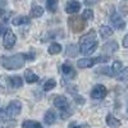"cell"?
Wrapping results in <instances>:
<instances>
[{
    "label": "cell",
    "instance_id": "f1b7e54d",
    "mask_svg": "<svg viewBox=\"0 0 128 128\" xmlns=\"http://www.w3.org/2000/svg\"><path fill=\"white\" fill-rule=\"evenodd\" d=\"M6 26L4 24V23H2V24H0V36H2V35H4L5 34V32H6Z\"/></svg>",
    "mask_w": 128,
    "mask_h": 128
},
{
    "label": "cell",
    "instance_id": "e0dca14e",
    "mask_svg": "<svg viewBox=\"0 0 128 128\" xmlns=\"http://www.w3.org/2000/svg\"><path fill=\"white\" fill-rule=\"evenodd\" d=\"M106 124H108L109 127H112V128H116V127L120 126V120L116 119L114 115L108 114V115H106Z\"/></svg>",
    "mask_w": 128,
    "mask_h": 128
},
{
    "label": "cell",
    "instance_id": "277c9868",
    "mask_svg": "<svg viewBox=\"0 0 128 128\" xmlns=\"http://www.w3.org/2000/svg\"><path fill=\"white\" fill-rule=\"evenodd\" d=\"M20 110H22V104H20L18 100H13V101H10L8 105H6V108L4 109L5 114L9 119H13L16 118V116L20 113Z\"/></svg>",
    "mask_w": 128,
    "mask_h": 128
},
{
    "label": "cell",
    "instance_id": "3957f363",
    "mask_svg": "<svg viewBox=\"0 0 128 128\" xmlns=\"http://www.w3.org/2000/svg\"><path fill=\"white\" fill-rule=\"evenodd\" d=\"M86 19H84L82 16H74V17H69L68 18V27L70 28L72 32H82L84 28H86Z\"/></svg>",
    "mask_w": 128,
    "mask_h": 128
},
{
    "label": "cell",
    "instance_id": "d4e9b609",
    "mask_svg": "<svg viewBox=\"0 0 128 128\" xmlns=\"http://www.w3.org/2000/svg\"><path fill=\"white\" fill-rule=\"evenodd\" d=\"M118 80L119 81H128V67L126 68H122V70L118 73Z\"/></svg>",
    "mask_w": 128,
    "mask_h": 128
},
{
    "label": "cell",
    "instance_id": "ac0fdd59",
    "mask_svg": "<svg viewBox=\"0 0 128 128\" xmlns=\"http://www.w3.org/2000/svg\"><path fill=\"white\" fill-rule=\"evenodd\" d=\"M30 14H31V17H34V18H38V17H41L42 14H44V8H42L41 5H34L31 8Z\"/></svg>",
    "mask_w": 128,
    "mask_h": 128
},
{
    "label": "cell",
    "instance_id": "5bb4252c",
    "mask_svg": "<svg viewBox=\"0 0 128 128\" xmlns=\"http://www.w3.org/2000/svg\"><path fill=\"white\" fill-rule=\"evenodd\" d=\"M31 22L30 17L26 16H19V17H14L12 19V24L13 26H22V24H28Z\"/></svg>",
    "mask_w": 128,
    "mask_h": 128
},
{
    "label": "cell",
    "instance_id": "7402d4cb",
    "mask_svg": "<svg viewBox=\"0 0 128 128\" xmlns=\"http://www.w3.org/2000/svg\"><path fill=\"white\" fill-rule=\"evenodd\" d=\"M46 9L51 13H55L58 9V0H48L46 2Z\"/></svg>",
    "mask_w": 128,
    "mask_h": 128
},
{
    "label": "cell",
    "instance_id": "7c38bea8",
    "mask_svg": "<svg viewBox=\"0 0 128 128\" xmlns=\"http://www.w3.org/2000/svg\"><path fill=\"white\" fill-rule=\"evenodd\" d=\"M60 70H62V73L64 74L66 77H68V78H74L76 77V70L73 69V67L72 66H69V64H63V66L60 67Z\"/></svg>",
    "mask_w": 128,
    "mask_h": 128
},
{
    "label": "cell",
    "instance_id": "6da1fadb",
    "mask_svg": "<svg viewBox=\"0 0 128 128\" xmlns=\"http://www.w3.org/2000/svg\"><path fill=\"white\" fill-rule=\"evenodd\" d=\"M98 38H96V32L94 30H91L90 32H87L86 35H83L80 40V51L83 55H90L92 52H95V50L98 49Z\"/></svg>",
    "mask_w": 128,
    "mask_h": 128
},
{
    "label": "cell",
    "instance_id": "2e32d148",
    "mask_svg": "<svg viewBox=\"0 0 128 128\" xmlns=\"http://www.w3.org/2000/svg\"><path fill=\"white\" fill-rule=\"evenodd\" d=\"M102 50L105 52H108V54H112V52H115L116 50H118V44H116L115 41H110L108 42V44H105L102 46Z\"/></svg>",
    "mask_w": 128,
    "mask_h": 128
},
{
    "label": "cell",
    "instance_id": "44dd1931",
    "mask_svg": "<svg viewBox=\"0 0 128 128\" xmlns=\"http://www.w3.org/2000/svg\"><path fill=\"white\" fill-rule=\"evenodd\" d=\"M62 51V45L56 44V42H52V44L49 46L48 49V52L50 55H55V54H59V52Z\"/></svg>",
    "mask_w": 128,
    "mask_h": 128
},
{
    "label": "cell",
    "instance_id": "52a82bcc",
    "mask_svg": "<svg viewBox=\"0 0 128 128\" xmlns=\"http://www.w3.org/2000/svg\"><path fill=\"white\" fill-rule=\"evenodd\" d=\"M106 94H108V90H106L105 86H102V84H96L91 91V98L96 99V100H100V99L105 98Z\"/></svg>",
    "mask_w": 128,
    "mask_h": 128
},
{
    "label": "cell",
    "instance_id": "9a60e30c",
    "mask_svg": "<svg viewBox=\"0 0 128 128\" xmlns=\"http://www.w3.org/2000/svg\"><path fill=\"white\" fill-rule=\"evenodd\" d=\"M24 80H26L27 83H36L38 81V76H37V74H35L32 70L27 69L24 72Z\"/></svg>",
    "mask_w": 128,
    "mask_h": 128
},
{
    "label": "cell",
    "instance_id": "603a6c76",
    "mask_svg": "<svg viewBox=\"0 0 128 128\" xmlns=\"http://www.w3.org/2000/svg\"><path fill=\"white\" fill-rule=\"evenodd\" d=\"M22 127L23 128H42L41 124L38 122H35V120H24L22 123Z\"/></svg>",
    "mask_w": 128,
    "mask_h": 128
},
{
    "label": "cell",
    "instance_id": "4dcf8cb0",
    "mask_svg": "<svg viewBox=\"0 0 128 128\" xmlns=\"http://www.w3.org/2000/svg\"><path fill=\"white\" fill-rule=\"evenodd\" d=\"M72 128H82V127H80V126H74V127H72Z\"/></svg>",
    "mask_w": 128,
    "mask_h": 128
},
{
    "label": "cell",
    "instance_id": "d6986e66",
    "mask_svg": "<svg viewBox=\"0 0 128 128\" xmlns=\"http://www.w3.org/2000/svg\"><path fill=\"white\" fill-rule=\"evenodd\" d=\"M122 68H123V66H122L120 62H114L113 66L110 67L109 74H110V76H118V73L122 70Z\"/></svg>",
    "mask_w": 128,
    "mask_h": 128
},
{
    "label": "cell",
    "instance_id": "30bf717a",
    "mask_svg": "<svg viewBox=\"0 0 128 128\" xmlns=\"http://www.w3.org/2000/svg\"><path fill=\"white\" fill-rule=\"evenodd\" d=\"M80 9H81V4L77 0H70V2H68L67 5H66V12L68 14H76V13L80 12Z\"/></svg>",
    "mask_w": 128,
    "mask_h": 128
},
{
    "label": "cell",
    "instance_id": "8992f818",
    "mask_svg": "<svg viewBox=\"0 0 128 128\" xmlns=\"http://www.w3.org/2000/svg\"><path fill=\"white\" fill-rule=\"evenodd\" d=\"M16 41H17V37L16 35L13 34L10 30H6V32L4 34V38H3V45L5 49H12L14 45H16Z\"/></svg>",
    "mask_w": 128,
    "mask_h": 128
},
{
    "label": "cell",
    "instance_id": "7a4b0ae2",
    "mask_svg": "<svg viewBox=\"0 0 128 128\" xmlns=\"http://www.w3.org/2000/svg\"><path fill=\"white\" fill-rule=\"evenodd\" d=\"M26 54H16L12 56H0V66L8 70H16L24 66Z\"/></svg>",
    "mask_w": 128,
    "mask_h": 128
},
{
    "label": "cell",
    "instance_id": "83f0119b",
    "mask_svg": "<svg viewBox=\"0 0 128 128\" xmlns=\"http://www.w3.org/2000/svg\"><path fill=\"white\" fill-rule=\"evenodd\" d=\"M8 120H9V118L6 116V114H5L4 109H3V110H0V122L4 123V122H8Z\"/></svg>",
    "mask_w": 128,
    "mask_h": 128
},
{
    "label": "cell",
    "instance_id": "484cf974",
    "mask_svg": "<svg viewBox=\"0 0 128 128\" xmlns=\"http://www.w3.org/2000/svg\"><path fill=\"white\" fill-rule=\"evenodd\" d=\"M77 49H76V46L74 45H69L68 48H67V55L69 56V55H72V56H76L77 55Z\"/></svg>",
    "mask_w": 128,
    "mask_h": 128
},
{
    "label": "cell",
    "instance_id": "ffe728a7",
    "mask_svg": "<svg viewBox=\"0 0 128 128\" xmlns=\"http://www.w3.org/2000/svg\"><path fill=\"white\" fill-rule=\"evenodd\" d=\"M100 35L102 38H108L113 35V28L109 26H101L100 27Z\"/></svg>",
    "mask_w": 128,
    "mask_h": 128
},
{
    "label": "cell",
    "instance_id": "5b68a950",
    "mask_svg": "<svg viewBox=\"0 0 128 128\" xmlns=\"http://www.w3.org/2000/svg\"><path fill=\"white\" fill-rule=\"evenodd\" d=\"M109 60L108 56H98V58H84V59H80L77 62V67L78 68H90L92 66H95V64L98 63H106Z\"/></svg>",
    "mask_w": 128,
    "mask_h": 128
},
{
    "label": "cell",
    "instance_id": "4316f807",
    "mask_svg": "<svg viewBox=\"0 0 128 128\" xmlns=\"http://www.w3.org/2000/svg\"><path fill=\"white\" fill-rule=\"evenodd\" d=\"M82 17H83L84 19H92V18H94V12H92L91 9H86V10L82 13Z\"/></svg>",
    "mask_w": 128,
    "mask_h": 128
},
{
    "label": "cell",
    "instance_id": "f546056e",
    "mask_svg": "<svg viewBox=\"0 0 128 128\" xmlns=\"http://www.w3.org/2000/svg\"><path fill=\"white\" fill-rule=\"evenodd\" d=\"M123 46H124V48H128V34H127L126 37L123 38Z\"/></svg>",
    "mask_w": 128,
    "mask_h": 128
},
{
    "label": "cell",
    "instance_id": "9c48e42d",
    "mask_svg": "<svg viewBox=\"0 0 128 128\" xmlns=\"http://www.w3.org/2000/svg\"><path fill=\"white\" fill-rule=\"evenodd\" d=\"M54 105L58 109H60L62 112H66L69 109V102H68L66 96H56L54 99Z\"/></svg>",
    "mask_w": 128,
    "mask_h": 128
},
{
    "label": "cell",
    "instance_id": "8fae6325",
    "mask_svg": "<svg viewBox=\"0 0 128 128\" xmlns=\"http://www.w3.org/2000/svg\"><path fill=\"white\" fill-rule=\"evenodd\" d=\"M6 83H8V86L12 87V88H19V87H22V84H23V80L18 76L6 77Z\"/></svg>",
    "mask_w": 128,
    "mask_h": 128
},
{
    "label": "cell",
    "instance_id": "ba28073f",
    "mask_svg": "<svg viewBox=\"0 0 128 128\" xmlns=\"http://www.w3.org/2000/svg\"><path fill=\"white\" fill-rule=\"evenodd\" d=\"M110 22L115 28H118V30H124V27H126V20L116 12H113V14L110 16Z\"/></svg>",
    "mask_w": 128,
    "mask_h": 128
},
{
    "label": "cell",
    "instance_id": "cb8c5ba5",
    "mask_svg": "<svg viewBox=\"0 0 128 128\" xmlns=\"http://www.w3.org/2000/svg\"><path fill=\"white\" fill-rule=\"evenodd\" d=\"M56 86V81L54 80V78H50V80H48L45 83H44V90L45 91H50V90H52Z\"/></svg>",
    "mask_w": 128,
    "mask_h": 128
},
{
    "label": "cell",
    "instance_id": "4fadbf2b",
    "mask_svg": "<svg viewBox=\"0 0 128 128\" xmlns=\"http://www.w3.org/2000/svg\"><path fill=\"white\" fill-rule=\"evenodd\" d=\"M55 120H56V114H55V112L51 110V109L48 110V112L45 113V115H44V123L48 124V126H51V124L55 123Z\"/></svg>",
    "mask_w": 128,
    "mask_h": 128
}]
</instances>
